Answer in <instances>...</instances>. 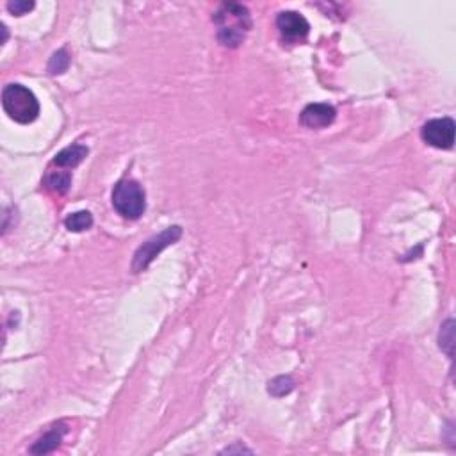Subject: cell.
Returning <instances> with one entry per match:
<instances>
[{
  "mask_svg": "<svg viewBox=\"0 0 456 456\" xmlns=\"http://www.w3.org/2000/svg\"><path fill=\"white\" fill-rule=\"evenodd\" d=\"M455 122L451 118H437L430 120L421 129V136L424 141L439 150H449L455 145Z\"/></svg>",
  "mask_w": 456,
  "mask_h": 456,
  "instance_id": "obj_5",
  "label": "cell"
},
{
  "mask_svg": "<svg viewBox=\"0 0 456 456\" xmlns=\"http://www.w3.org/2000/svg\"><path fill=\"white\" fill-rule=\"evenodd\" d=\"M223 453H228V455H230V453H251V449L244 448V446H239V448H226Z\"/></svg>",
  "mask_w": 456,
  "mask_h": 456,
  "instance_id": "obj_16",
  "label": "cell"
},
{
  "mask_svg": "<svg viewBox=\"0 0 456 456\" xmlns=\"http://www.w3.org/2000/svg\"><path fill=\"white\" fill-rule=\"evenodd\" d=\"M294 389V380L291 376H278L269 381L268 392L275 398H282L285 394H289Z\"/></svg>",
  "mask_w": 456,
  "mask_h": 456,
  "instance_id": "obj_14",
  "label": "cell"
},
{
  "mask_svg": "<svg viewBox=\"0 0 456 456\" xmlns=\"http://www.w3.org/2000/svg\"><path fill=\"white\" fill-rule=\"evenodd\" d=\"M113 207L127 219L141 218L147 209L145 189L136 180H120L113 189Z\"/></svg>",
  "mask_w": 456,
  "mask_h": 456,
  "instance_id": "obj_3",
  "label": "cell"
},
{
  "mask_svg": "<svg viewBox=\"0 0 456 456\" xmlns=\"http://www.w3.org/2000/svg\"><path fill=\"white\" fill-rule=\"evenodd\" d=\"M34 9V2H27V0H15V2H8V11L13 13L15 17H21V15L29 13Z\"/></svg>",
  "mask_w": 456,
  "mask_h": 456,
  "instance_id": "obj_15",
  "label": "cell"
},
{
  "mask_svg": "<svg viewBox=\"0 0 456 456\" xmlns=\"http://www.w3.org/2000/svg\"><path fill=\"white\" fill-rule=\"evenodd\" d=\"M439 343L442 352H446L449 358H453V346H455V321L453 319L442 325V330L439 334Z\"/></svg>",
  "mask_w": 456,
  "mask_h": 456,
  "instance_id": "obj_12",
  "label": "cell"
},
{
  "mask_svg": "<svg viewBox=\"0 0 456 456\" xmlns=\"http://www.w3.org/2000/svg\"><path fill=\"white\" fill-rule=\"evenodd\" d=\"M335 107L330 104H310L302 111L300 123L307 129L318 130L331 125L335 120Z\"/></svg>",
  "mask_w": 456,
  "mask_h": 456,
  "instance_id": "obj_7",
  "label": "cell"
},
{
  "mask_svg": "<svg viewBox=\"0 0 456 456\" xmlns=\"http://www.w3.org/2000/svg\"><path fill=\"white\" fill-rule=\"evenodd\" d=\"M66 228L70 232H84L89 230L93 226V216L89 210H79V212L70 214L64 221Z\"/></svg>",
  "mask_w": 456,
  "mask_h": 456,
  "instance_id": "obj_11",
  "label": "cell"
},
{
  "mask_svg": "<svg viewBox=\"0 0 456 456\" xmlns=\"http://www.w3.org/2000/svg\"><path fill=\"white\" fill-rule=\"evenodd\" d=\"M277 27L280 30L282 38L289 43H300L309 36L310 26L305 17L296 11H284L278 15Z\"/></svg>",
  "mask_w": 456,
  "mask_h": 456,
  "instance_id": "obj_6",
  "label": "cell"
},
{
  "mask_svg": "<svg viewBox=\"0 0 456 456\" xmlns=\"http://www.w3.org/2000/svg\"><path fill=\"white\" fill-rule=\"evenodd\" d=\"M214 24L218 26V39L223 46L235 48L246 38L251 27L250 11L235 2H225L214 15Z\"/></svg>",
  "mask_w": 456,
  "mask_h": 456,
  "instance_id": "obj_1",
  "label": "cell"
},
{
  "mask_svg": "<svg viewBox=\"0 0 456 456\" xmlns=\"http://www.w3.org/2000/svg\"><path fill=\"white\" fill-rule=\"evenodd\" d=\"M88 154L89 150L86 145H71V147H66L64 150L59 152L52 164L59 167H75L88 157Z\"/></svg>",
  "mask_w": 456,
  "mask_h": 456,
  "instance_id": "obj_8",
  "label": "cell"
},
{
  "mask_svg": "<svg viewBox=\"0 0 456 456\" xmlns=\"http://www.w3.org/2000/svg\"><path fill=\"white\" fill-rule=\"evenodd\" d=\"M46 189H51L55 194L68 193L71 185V173L70 172H48L45 179Z\"/></svg>",
  "mask_w": 456,
  "mask_h": 456,
  "instance_id": "obj_10",
  "label": "cell"
},
{
  "mask_svg": "<svg viewBox=\"0 0 456 456\" xmlns=\"http://www.w3.org/2000/svg\"><path fill=\"white\" fill-rule=\"evenodd\" d=\"M2 107L11 120L21 125L33 123L39 114V102L33 91L21 84H8L2 91Z\"/></svg>",
  "mask_w": 456,
  "mask_h": 456,
  "instance_id": "obj_2",
  "label": "cell"
},
{
  "mask_svg": "<svg viewBox=\"0 0 456 456\" xmlns=\"http://www.w3.org/2000/svg\"><path fill=\"white\" fill-rule=\"evenodd\" d=\"M64 433H66V428H64L63 424H59L54 430L45 433L38 442H34V446L30 448V453H33V455H46V453L55 451V449L59 448V444L63 442Z\"/></svg>",
  "mask_w": 456,
  "mask_h": 456,
  "instance_id": "obj_9",
  "label": "cell"
},
{
  "mask_svg": "<svg viewBox=\"0 0 456 456\" xmlns=\"http://www.w3.org/2000/svg\"><path fill=\"white\" fill-rule=\"evenodd\" d=\"M182 237V228L179 225H173L166 230H163L161 234L154 235L147 241V243H143L141 246L138 248V251L134 253V259H132V271L134 273H141L150 266L152 262L155 260V257L159 255L161 251L166 250L167 246H172L173 243H176L179 239Z\"/></svg>",
  "mask_w": 456,
  "mask_h": 456,
  "instance_id": "obj_4",
  "label": "cell"
},
{
  "mask_svg": "<svg viewBox=\"0 0 456 456\" xmlns=\"http://www.w3.org/2000/svg\"><path fill=\"white\" fill-rule=\"evenodd\" d=\"M70 54H68V51H64V48H61V51L55 52L54 55L51 57V61H48V71H51L52 75H59V73H64V71L68 70V66H70Z\"/></svg>",
  "mask_w": 456,
  "mask_h": 456,
  "instance_id": "obj_13",
  "label": "cell"
}]
</instances>
